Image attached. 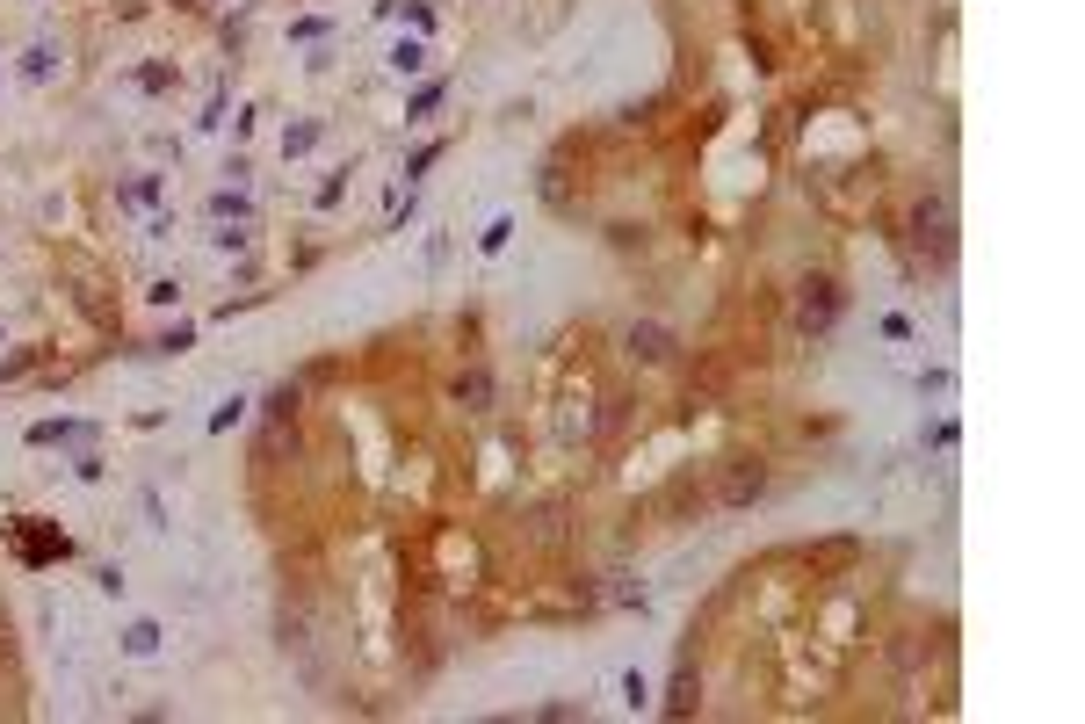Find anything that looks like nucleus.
<instances>
[{"label": "nucleus", "instance_id": "f257e3e1", "mask_svg": "<svg viewBox=\"0 0 1085 724\" xmlns=\"http://www.w3.org/2000/svg\"><path fill=\"white\" fill-rule=\"evenodd\" d=\"M832 312H840V297H832V283L818 276V283H803V297H796V319L811 326V334H825L832 326Z\"/></svg>", "mask_w": 1085, "mask_h": 724}]
</instances>
